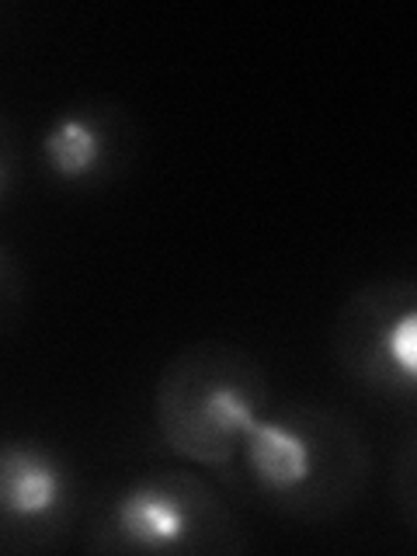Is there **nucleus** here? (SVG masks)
Segmentation results:
<instances>
[{
    "mask_svg": "<svg viewBox=\"0 0 417 556\" xmlns=\"http://www.w3.org/2000/svg\"><path fill=\"white\" fill-rule=\"evenodd\" d=\"M330 358L344 382L376 407H417V282L382 275L355 286L330 320Z\"/></svg>",
    "mask_w": 417,
    "mask_h": 556,
    "instance_id": "obj_4",
    "label": "nucleus"
},
{
    "mask_svg": "<svg viewBox=\"0 0 417 556\" xmlns=\"http://www.w3.org/2000/svg\"><path fill=\"white\" fill-rule=\"evenodd\" d=\"M84 508L80 473L66 448L42 434H0V556L63 549Z\"/></svg>",
    "mask_w": 417,
    "mask_h": 556,
    "instance_id": "obj_5",
    "label": "nucleus"
},
{
    "mask_svg": "<svg viewBox=\"0 0 417 556\" xmlns=\"http://www.w3.org/2000/svg\"><path fill=\"white\" fill-rule=\"evenodd\" d=\"M390 501L400 518V529L414 535L417 526V428L407 421L390 459Z\"/></svg>",
    "mask_w": 417,
    "mask_h": 556,
    "instance_id": "obj_7",
    "label": "nucleus"
},
{
    "mask_svg": "<svg viewBox=\"0 0 417 556\" xmlns=\"http://www.w3.org/2000/svg\"><path fill=\"white\" fill-rule=\"evenodd\" d=\"M28 313V268L22 251L0 237V341L22 327Z\"/></svg>",
    "mask_w": 417,
    "mask_h": 556,
    "instance_id": "obj_8",
    "label": "nucleus"
},
{
    "mask_svg": "<svg viewBox=\"0 0 417 556\" xmlns=\"http://www.w3.org/2000/svg\"><path fill=\"white\" fill-rule=\"evenodd\" d=\"M143 126L115 98H77L52 112L35 132L31 161L39 178L66 195H98L136 167Z\"/></svg>",
    "mask_w": 417,
    "mask_h": 556,
    "instance_id": "obj_6",
    "label": "nucleus"
},
{
    "mask_svg": "<svg viewBox=\"0 0 417 556\" xmlns=\"http://www.w3.org/2000/svg\"><path fill=\"white\" fill-rule=\"evenodd\" d=\"M25 178V139L14 118L0 109V213L14 202Z\"/></svg>",
    "mask_w": 417,
    "mask_h": 556,
    "instance_id": "obj_9",
    "label": "nucleus"
},
{
    "mask_svg": "<svg viewBox=\"0 0 417 556\" xmlns=\"http://www.w3.org/2000/svg\"><path fill=\"white\" fill-rule=\"evenodd\" d=\"M223 483L195 466H153L87 501L80 546L94 556H237L251 532Z\"/></svg>",
    "mask_w": 417,
    "mask_h": 556,
    "instance_id": "obj_3",
    "label": "nucleus"
},
{
    "mask_svg": "<svg viewBox=\"0 0 417 556\" xmlns=\"http://www.w3.org/2000/svg\"><path fill=\"white\" fill-rule=\"evenodd\" d=\"M372 448L352 414L313 400L271 404L243 434L233 497L268 515L327 526L369 491Z\"/></svg>",
    "mask_w": 417,
    "mask_h": 556,
    "instance_id": "obj_1",
    "label": "nucleus"
},
{
    "mask_svg": "<svg viewBox=\"0 0 417 556\" xmlns=\"http://www.w3.org/2000/svg\"><path fill=\"white\" fill-rule=\"evenodd\" d=\"M271 407V376L251 348L199 338L178 348L153 379L150 425L167 456L223 483L233 497L243 434Z\"/></svg>",
    "mask_w": 417,
    "mask_h": 556,
    "instance_id": "obj_2",
    "label": "nucleus"
}]
</instances>
